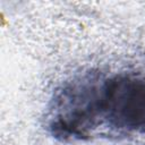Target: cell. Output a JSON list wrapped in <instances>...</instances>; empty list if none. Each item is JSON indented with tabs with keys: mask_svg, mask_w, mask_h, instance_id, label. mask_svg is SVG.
<instances>
[{
	"mask_svg": "<svg viewBox=\"0 0 145 145\" xmlns=\"http://www.w3.org/2000/svg\"><path fill=\"white\" fill-rule=\"evenodd\" d=\"M101 117L128 131H145V76L121 74L102 84Z\"/></svg>",
	"mask_w": 145,
	"mask_h": 145,
	"instance_id": "1",
	"label": "cell"
}]
</instances>
